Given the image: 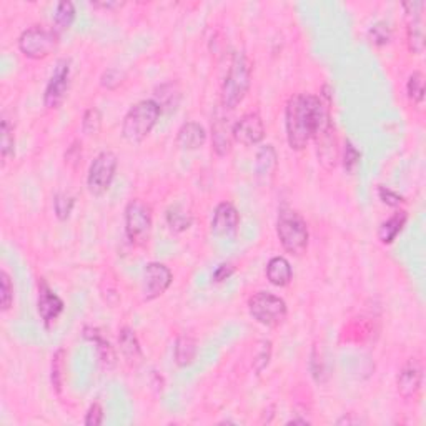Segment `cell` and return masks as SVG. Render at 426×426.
<instances>
[{
    "label": "cell",
    "mask_w": 426,
    "mask_h": 426,
    "mask_svg": "<svg viewBox=\"0 0 426 426\" xmlns=\"http://www.w3.org/2000/svg\"><path fill=\"white\" fill-rule=\"evenodd\" d=\"M330 103L310 94H296L287 102L285 127L291 150H303L308 142L332 125Z\"/></svg>",
    "instance_id": "1"
},
{
    "label": "cell",
    "mask_w": 426,
    "mask_h": 426,
    "mask_svg": "<svg viewBox=\"0 0 426 426\" xmlns=\"http://www.w3.org/2000/svg\"><path fill=\"white\" fill-rule=\"evenodd\" d=\"M252 83V64L244 52L233 53L227 77L221 85V105L227 110H233L241 103L248 94Z\"/></svg>",
    "instance_id": "2"
},
{
    "label": "cell",
    "mask_w": 426,
    "mask_h": 426,
    "mask_svg": "<svg viewBox=\"0 0 426 426\" xmlns=\"http://www.w3.org/2000/svg\"><path fill=\"white\" fill-rule=\"evenodd\" d=\"M160 114L162 108L157 100H140L123 117L122 137L128 144H140L153 130Z\"/></svg>",
    "instance_id": "3"
},
{
    "label": "cell",
    "mask_w": 426,
    "mask_h": 426,
    "mask_svg": "<svg viewBox=\"0 0 426 426\" xmlns=\"http://www.w3.org/2000/svg\"><path fill=\"white\" fill-rule=\"evenodd\" d=\"M277 235L280 244L288 253L302 255L307 252L310 233H308L307 221L303 220V216L298 212L291 210V208H282L280 210L277 220Z\"/></svg>",
    "instance_id": "4"
},
{
    "label": "cell",
    "mask_w": 426,
    "mask_h": 426,
    "mask_svg": "<svg viewBox=\"0 0 426 426\" xmlns=\"http://www.w3.org/2000/svg\"><path fill=\"white\" fill-rule=\"evenodd\" d=\"M58 47V33L44 25H33L19 37V49L27 58L44 60Z\"/></svg>",
    "instance_id": "5"
},
{
    "label": "cell",
    "mask_w": 426,
    "mask_h": 426,
    "mask_svg": "<svg viewBox=\"0 0 426 426\" xmlns=\"http://www.w3.org/2000/svg\"><path fill=\"white\" fill-rule=\"evenodd\" d=\"M152 208L144 200L133 198L125 207V233L130 244L142 246L148 241L152 233Z\"/></svg>",
    "instance_id": "6"
},
{
    "label": "cell",
    "mask_w": 426,
    "mask_h": 426,
    "mask_svg": "<svg viewBox=\"0 0 426 426\" xmlns=\"http://www.w3.org/2000/svg\"><path fill=\"white\" fill-rule=\"evenodd\" d=\"M248 312L260 325L269 328L280 327L287 320L288 310L285 300L280 296L269 293V291H258L248 300Z\"/></svg>",
    "instance_id": "7"
},
{
    "label": "cell",
    "mask_w": 426,
    "mask_h": 426,
    "mask_svg": "<svg viewBox=\"0 0 426 426\" xmlns=\"http://www.w3.org/2000/svg\"><path fill=\"white\" fill-rule=\"evenodd\" d=\"M119 158L114 152H100L90 164L89 175H87V187L94 197H102L110 189L115 178Z\"/></svg>",
    "instance_id": "8"
},
{
    "label": "cell",
    "mask_w": 426,
    "mask_h": 426,
    "mask_svg": "<svg viewBox=\"0 0 426 426\" xmlns=\"http://www.w3.org/2000/svg\"><path fill=\"white\" fill-rule=\"evenodd\" d=\"M70 85V60L69 58H60L56 64L53 74L50 75V80L45 87L44 92V103L45 107L50 108H58L62 105L67 97V92H69Z\"/></svg>",
    "instance_id": "9"
},
{
    "label": "cell",
    "mask_w": 426,
    "mask_h": 426,
    "mask_svg": "<svg viewBox=\"0 0 426 426\" xmlns=\"http://www.w3.org/2000/svg\"><path fill=\"white\" fill-rule=\"evenodd\" d=\"M172 282H173V275L169 266L158 262L148 263L144 270V285H142L144 300L152 302V300L162 296L167 290H169Z\"/></svg>",
    "instance_id": "10"
},
{
    "label": "cell",
    "mask_w": 426,
    "mask_h": 426,
    "mask_svg": "<svg viewBox=\"0 0 426 426\" xmlns=\"http://www.w3.org/2000/svg\"><path fill=\"white\" fill-rule=\"evenodd\" d=\"M407 10V39L408 49L413 53H423L425 50V28H423V8L425 2L413 0V2L403 3Z\"/></svg>",
    "instance_id": "11"
},
{
    "label": "cell",
    "mask_w": 426,
    "mask_h": 426,
    "mask_svg": "<svg viewBox=\"0 0 426 426\" xmlns=\"http://www.w3.org/2000/svg\"><path fill=\"white\" fill-rule=\"evenodd\" d=\"M232 135L233 140H237L238 144L252 147L265 139V123L258 114H245L233 123Z\"/></svg>",
    "instance_id": "12"
},
{
    "label": "cell",
    "mask_w": 426,
    "mask_h": 426,
    "mask_svg": "<svg viewBox=\"0 0 426 426\" xmlns=\"http://www.w3.org/2000/svg\"><path fill=\"white\" fill-rule=\"evenodd\" d=\"M421 380H423V368L416 358H411L407 361V365L403 366L398 378H396V390H398L400 396L404 400L415 398L421 388Z\"/></svg>",
    "instance_id": "13"
},
{
    "label": "cell",
    "mask_w": 426,
    "mask_h": 426,
    "mask_svg": "<svg viewBox=\"0 0 426 426\" xmlns=\"http://www.w3.org/2000/svg\"><path fill=\"white\" fill-rule=\"evenodd\" d=\"M240 225V213L230 202L216 205L212 216V232L216 237H230L237 232Z\"/></svg>",
    "instance_id": "14"
},
{
    "label": "cell",
    "mask_w": 426,
    "mask_h": 426,
    "mask_svg": "<svg viewBox=\"0 0 426 426\" xmlns=\"http://www.w3.org/2000/svg\"><path fill=\"white\" fill-rule=\"evenodd\" d=\"M37 310H39L40 318L44 320V323L49 325L53 320H57V316L64 312V302L60 300V296L53 293L52 288L49 287V283L44 278H40L39 283V302H37Z\"/></svg>",
    "instance_id": "15"
},
{
    "label": "cell",
    "mask_w": 426,
    "mask_h": 426,
    "mask_svg": "<svg viewBox=\"0 0 426 426\" xmlns=\"http://www.w3.org/2000/svg\"><path fill=\"white\" fill-rule=\"evenodd\" d=\"M119 346H120V353H122L123 360L127 361L128 366L137 368V366L142 365V361H144V353H142L139 338H137L133 330H130L128 327H123L120 330Z\"/></svg>",
    "instance_id": "16"
},
{
    "label": "cell",
    "mask_w": 426,
    "mask_h": 426,
    "mask_svg": "<svg viewBox=\"0 0 426 426\" xmlns=\"http://www.w3.org/2000/svg\"><path fill=\"white\" fill-rule=\"evenodd\" d=\"M207 142V130L197 122H187L177 133V145L187 152L202 148Z\"/></svg>",
    "instance_id": "17"
},
{
    "label": "cell",
    "mask_w": 426,
    "mask_h": 426,
    "mask_svg": "<svg viewBox=\"0 0 426 426\" xmlns=\"http://www.w3.org/2000/svg\"><path fill=\"white\" fill-rule=\"evenodd\" d=\"M232 127L225 117H216L212 125V145L219 157H225L232 152Z\"/></svg>",
    "instance_id": "18"
},
{
    "label": "cell",
    "mask_w": 426,
    "mask_h": 426,
    "mask_svg": "<svg viewBox=\"0 0 426 426\" xmlns=\"http://www.w3.org/2000/svg\"><path fill=\"white\" fill-rule=\"evenodd\" d=\"M266 278L271 285L275 287H287L293 278V270H291L290 262L283 257H273L266 265Z\"/></svg>",
    "instance_id": "19"
},
{
    "label": "cell",
    "mask_w": 426,
    "mask_h": 426,
    "mask_svg": "<svg viewBox=\"0 0 426 426\" xmlns=\"http://www.w3.org/2000/svg\"><path fill=\"white\" fill-rule=\"evenodd\" d=\"M408 220V215L407 212L402 210V212H396L391 219H388L386 221H383L382 227H380L378 230V238L382 244L385 245H390L393 244L395 238L402 233V230L404 227V223H407Z\"/></svg>",
    "instance_id": "20"
},
{
    "label": "cell",
    "mask_w": 426,
    "mask_h": 426,
    "mask_svg": "<svg viewBox=\"0 0 426 426\" xmlns=\"http://www.w3.org/2000/svg\"><path fill=\"white\" fill-rule=\"evenodd\" d=\"M175 361L178 366H189L197 357V340L190 335H182L175 341Z\"/></svg>",
    "instance_id": "21"
},
{
    "label": "cell",
    "mask_w": 426,
    "mask_h": 426,
    "mask_svg": "<svg viewBox=\"0 0 426 426\" xmlns=\"http://www.w3.org/2000/svg\"><path fill=\"white\" fill-rule=\"evenodd\" d=\"M278 167V157L275 148L271 145H263L258 150L257 160H255V172L258 177H270L275 173Z\"/></svg>",
    "instance_id": "22"
},
{
    "label": "cell",
    "mask_w": 426,
    "mask_h": 426,
    "mask_svg": "<svg viewBox=\"0 0 426 426\" xmlns=\"http://www.w3.org/2000/svg\"><path fill=\"white\" fill-rule=\"evenodd\" d=\"M165 219L169 227L177 233L185 232V230H189L191 227V223H194V216H191V213L187 212L182 205L170 207L165 213Z\"/></svg>",
    "instance_id": "23"
},
{
    "label": "cell",
    "mask_w": 426,
    "mask_h": 426,
    "mask_svg": "<svg viewBox=\"0 0 426 426\" xmlns=\"http://www.w3.org/2000/svg\"><path fill=\"white\" fill-rule=\"evenodd\" d=\"M83 335H85V338H89V340L95 341V343L99 345V355H100V361L103 363V365L107 366H112L115 365V353H114V348H112L110 343L103 338L102 333L99 332L97 328H85L83 330Z\"/></svg>",
    "instance_id": "24"
},
{
    "label": "cell",
    "mask_w": 426,
    "mask_h": 426,
    "mask_svg": "<svg viewBox=\"0 0 426 426\" xmlns=\"http://www.w3.org/2000/svg\"><path fill=\"white\" fill-rule=\"evenodd\" d=\"M65 358H67V353L64 348L57 350L52 357V366H50V382H52V388L56 390L57 395H60L62 388H64Z\"/></svg>",
    "instance_id": "25"
},
{
    "label": "cell",
    "mask_w": 426,
    "mask_h": 426,
    "mask_svg": "<svg viewBox=\"0 0 426 426\" xmlns=\"http://www.w3.org/2000/svg\"><path fill=\"white\" fill-rule=\"evenodd\" d=\"M408 99L415 105H421L425 100V75L421 72H413L407 82Z\"/></svg>",
    "instance_id": "26"
},
{
    "label": "cell",
    "mask_w": 426,
    "mask_h": 426,
    "mask_svg": "<svg viewBox=\"0 0 426 426\" xmlns=\"http://www.w3.org/2000/svg\"><path fill=\"white\" fill-rule=\"evenodd\" d=\"M53 20H56V25L60 31H67L70 28V25L74 24L75 20V7L72 2H58L56 14H53Z\"/></svg>",
    "instance_id": "27"
},
{
    "label": "cell",
    "mask_w": 426,
    "mask_h": 426,
    "mask_svg": "<svg viewBox=\"0 0 426 426\" xmlns=\"http://www.w3.org/2000/svg\"><path fill=\"white\" fill-rule=\"evenodd\" d=\"M0 132H2V158L7 160L14 155V148H15V137H14V123H10V120L3 115L2 119V127H0Z\"/></svg>",
    "instance_id": "28"
},
{
    "label": "cell",
    "mask_w": 426,
    "mask_h": 426,
    "mask_svg": "<svg viewBox=\"0 0 426 426\" xmlns=\"http://www.w3.org/2000/svg\"><path fill=\"white\" fill-rule=\"evenodd\" d=\"M102 128V114H100L99 108L90 107L87 108L85 114H83L82 119V130L85 135H97Z\"/></svg>",
    "instance_id": "29"
},
{
    "label": "cell",
    "mask_w": 426,
    "mask_h": 426,
    "mask_svg": "<svg viewBox=\"0 0 426 426\" xmlns=\"http://www.w3.org/2000/svg\"><path fill=\"white\" fill-rule=\"evenodd\" d=\"M12 303H14V285H12V280L7 271L2 270L0 271V307H2V312L10 310Z\"/></svg>",
    "instance_id": "30"
},
{
    "label": "cell",
    "mask_w": 426,
    "mask_h": 426,
    "mask_svg": "<svg viewBox=\"0 0 426 426\" xmlns=\"http://www.w3.org/2000/svg\"><path fill=\"white\" fill-rule=\"evenodd\" d=\"M368 37L371 44H375L377 47H383V45L390 44L391 40V28L386 22H377L373 27L368 31Z\"/></svg>",
    "instance_id": "31"
},
{
    "label": "cell",
    "mask_w": 426,
    "mask_h": 426,
    "mask_svg": "<svg viewBox=\"0 0 426 426\" xmlns=\"http://www.w3.org/2000/svg\"><path fill=\"white\" fill-rule=\"evenodd\" d=\"M75 198L70 197L67 194H57L53 198V208H56V215L58 220H67L70 216V213L74 210Z\"/></svg>",
    "instance_id": "32"
},
{
    "label": "cell",
    "mask_w": 426,
    "mask_h": 426,
    "mask_svg": "<svg viewBox=\"0 0 426 426\" xmlns=\"http://www.w3.org/2000/svg\"><path fill=\"white\" fill-rule=\"evenodd\" d=\"M360 162V152L350 140L345 142V150H343V165L346 172H352L355 167Z\"/></svg>",
    "instance_id": "33"
},
{
    "label": "cell",
    "mask_w": 426,
    "mask_h": 426,
    "mask_svg": "<svg viewBox=\"0 0 426 426\" xmlns=\"http://www.w3.org/2000/svg\"><path fill=\"white\" fill-rule=\"evenodd\" d=\"M122 82H123V74L117 69H108L107 72L102 75V78H100L102 87H105L108 90H115Z\"/></svg>",
    "instance_id": "34"
},
{
    "label": "cell",
    "mask_w": 426,
    "mask_h": 426,
    "mask_svg": "<svg viewBox=\"0 0 426 426\" xmlns=\"http://www.w3.org/2000/svg\"><path fill=\"white\" fill-rule=\"evenodd\" d=\"M378 197L388 207H400L404 202L402 195L395 194L393 190L386 189V187H383V185L378 187Z\"/></svg>",
    "instance_id": "35"
},
{
    "label": "cell",
    "mask_w": 426,
    "mask_h": 426,
    "mask_svg": "<svg viewBox=\"0 0 426 426\" xmlns=\"http://www.w3.org/2000/svg\"><path fill=\"white\" fill-rule=\"evenodd\" d=\"M87 426H99L103 423V410L100 407V403H94L87 411L85 421H83Z\"/></svg>",
    "instance_id": "36"
},
{
    "label": "cell",
    "mask_w": 426,
    "mask_h": 426,
    "mask_svg": "<svg viewBox=\"0 0 426 426\" xmlns=\"http://www.w3.org/2000/svg\"><path fill=\"white\" fill-rule=\"evenodd\" d=\"M80 158H82V144L80 142H74L72 147H69V150H67L65 160L69 162V164L77 165L78 162H80Z\"/></svg>",
    "instance_id": "37"
},
{
    "label": "cell",
    "mask_w": 426,
    "mask_h": 426,
    "mask_svg": "<svg viewBox=\"0 0 426 426\" xmlns=\"http://www.w3.org/2000/svg\"><path fill=\"white\" fill-rule=\"evenodd\" d=\"M233 271H235V269H233L232 265H227V263H223V265H220L219 269L213 271V282H216V283L225 282V280L232 277Z\"/></svg>",
    "instance_id": "38"
},
{
    "label": "cell",
    "mask_w": 426,
    "mask_h": 426,
    "mask_svg": "<svg viewBox=\"0 0 426 426\" xmlns=\"http://www.w3.org/2000/svg\"><path fill=\"white\" fill-rule=\"evenodd\" d=\"M94 7H102V8H107V10H112V8H119L122 7L123 3L122 2H95L92 3Z\"/></svg>",
    "instance_id": "39"
},
{
    "label": "cell",
    "mask_w": 426,
    "mask_h": 426,
    "mask_svg": "<svg viewBox=\"0 0 426 426\" xmlns=\"http://www.w3.org/2000/svg\"><path fill=\"white\" fill-rule=\"evenodd\" d=\"M310 425V421H307V420H298V418H295V420H290L288 421L287 425Z\"/></svg>",
    "instance_id": "40"
}]
</instances>
